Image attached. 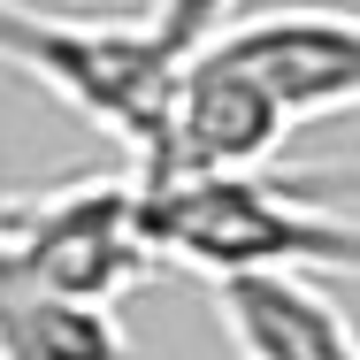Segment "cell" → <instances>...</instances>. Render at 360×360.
Masks as SVG:
<instances>
[{"instance_id":"obj_1","label":"cell","mask_w":360,"mask_h":360,"mask_svg":"<svg viewBox=\"0 0 360 360\" xmlns=\"http://www.w3.org/2000/svg\"><path fill=\"white\" fill-rule=\"evenodd\" d=\"M139 245L146 261L200 269V276H245V269H291V276H353L360 284V207L314 200L307 184H276L261 169H207V176H161L139 184Z\"/></svg>"},{"instance_id":"obj_2","label":"cell","mask_w":360,"mask_h":360,"mask_svg":"<svg viewBox=\"0 0 360 360\" xmlns=\"http://www.w3.org/2000/svg\"><path fill=\"white\" fill-rule=\"evenodd\" d=\"M176 62L184 54H169L146 15L131 23V15H62V8L0 0V70L46 84L62 108L100 123L131 153V176L161 169Z\"/></svg>"},{"instance_id":"obj_3","label":"cell","mask_w":360,"mask_h":360,"mask_svg":"<svg viewBox=\"0 0 360 360\" xmlns=\"http://www.w3.org/2000/svg\"><path fill=\"white\" fill-rule=\"evenodd\" d=\"M200 46L253 77L284 123H322L360 108V8H269L215 23Z\"/></svg>"},{"instance_id":"obj_4","label":"cell","mask_w":360,"mask_h":360,"mask_svg":"<svg viewBox=\"0 0 360 360\" xmlns=\"http://www.w3.org/2000/svg\"><path fill=\"white\" fill-rule=\"evenodd\" d=\"M284 108L238 70L222 62L215 46H192L176 62V92H169V146H161V169L139 176V184H161V176H207V169H261L276 146H284Z\"/></svg>"},{"instance_id":"obj_5","label":"cell","mask_w":360,"mask_h":360,"mask_svg":"<svg viewBox=\"0 0 360 360\" xmlns=\"http://www.w3.org/2000/svg\"><path fill=\"white\" fill-rule=\"evenodd\" d=\"M207 284H215V322L238 345V360H360V322L322 291V276L245 269V276H207Z\"/></svg>"},{"instance_id":"obj_6","label":"cell","mask_w":360,"mask_h":360,"mask_svg":"<svg viewBox=\"0 0 360 360\" xmlns=\"http://www.w3.org/2000/svg\"><path fill=\"white\" fill-rule=\"evenodd\" d=\"M230 8H238V0H161L146 23L161 31V46H169V54H192L215 23H230Z\"/></svg>"},{"instance_id":"obj_7","label":"cell","mask_w":360,"mask_h":360,"mask_svg":"<svg viewBox=\"0 0 360 360\" xmlns=\"http://www.w3.org/2000/svg\"><path fill=\"white\" fill-rule=\"evenodd\" d=\"M291 184H307L314 200H338V207H360V169H307V176H291Z\"/></svg>"},{"instance_id":"obj_8","label":"cell","mask_w":360,"mask_h":360,"mask_svg":"<svg viewBox=\"0 0 360 360\" xmlns=\"http://www.w3.org/2000/svg\"><path fill=\"white\" fill-rule=\"evenodd\" d=\"M39 307H46V299H8V291H0V338H15V330H23Z\"/></svg>"}]
</instances>
